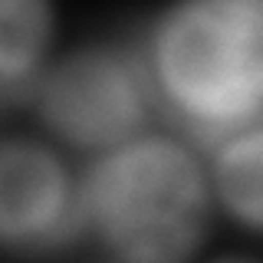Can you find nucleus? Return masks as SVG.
<instances>
[{"mask_svg":"<svg viewBox=\"0 0 263 263\" xmlns=\"http://www.w3.org/2000/svg\"><path fill=\"white\" fill-rule=\"evenodd\" d=\"M214 184L234 217L263 230V125L224 142L214 161Z\"/></svg>","mask_w":263,"mask_h":263,"instance_id":"obj_5","label":"nucleus"},{"mask_svg":"<svg viewBox=\"0 0 263 263\" xmlns=\"http://www.w3.org/2000/svg\"><path fill=\"white\" fill-rule=\"evenodd\" d=\"M40 112L60 138L82 148H119L148 112L145 79L125 53L79 49L40 82Z\"/></svg>","mask_w":263,"mask_h":263,"instance_id":"obj_3","label":"nucleus"},{"mask_svg":"<svg viewBox=\"0 0 263 263\" xmlns=\"http://www.w3.org/2000/svg\"><path fill=\"white\" fill-rule=\"evenodd\" d=\"M86 211L125 263H187L208 227V181L171 138H132L92 168Z\"/></svg>","mask_w":263,"mask_h":263,"instance_id":"obj_1","label":"nucleus"},{"mask_svg":"<svg viewBox=\"0 0 263 263\" xmlns=\"http://www.w3.org/2000/svg\"><path fill=\"white\" fill-rule=\"evenodd\" d=\"M161 96L201 128H234L263 109V4L178 7L152 43Z\"/></svg>","mask_w":263,"mask_h":263,"instance_id":"obj_2","label":"nucleus"},{"mask_svg":"<svg viewBox=\"0 0 263 263\" xmlns=\"http://www.w3.org/2000/svg\"><path fill=\"white\" fill-rule=\"evenodd\" d=\"M49 7L36 0H0V82L27 76L49 40Z\"/></svg>","mask_w":263,"mask_h":263,"instance_id":"obj_6","label":"nucleus"},{"mask_svg":"<svg viewBox=\"0 0 263 263\" xmlns=\"http://www.w3.org/2000/svg\"><path fill=\"white\" fill-rule=\"evenodd\" d=\"M217 263H253V260H237L234 257V260H217Z\"/></svg>","mask_w":263,"mask_h":263,"instance_id":"obj_7","label":"nucleus"},{"mask_svg":"<svg viewBox=\"0 0 263 263\" xmlns=\"http://www.w3.org/2000/svg\"><path fill=\"white\" fill-rule=\"evenodd\" d=\"M69 204V178L49 148L23 138L0 142V240L46 237Z\"/></svg>","mask_w":263,"mask_h":263,"instance_id":"obj_4","label":"nucleus"}]
</instances>
